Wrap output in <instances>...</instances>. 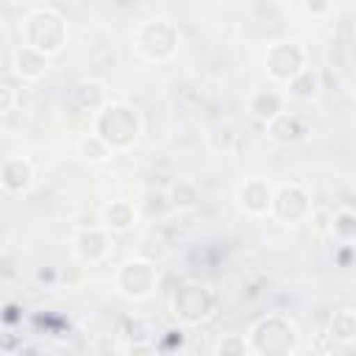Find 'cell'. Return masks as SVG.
<instances>
[{"label": "cell", "mask_w": 356, "mask_h": 356, "mask_svg": "<svg viewBox=\"0 0 356 356\" xmlns=\"http://www.w3.org/2000/svg\"><path fill=\"white\" fill-rule=\"evenodd\" d=\"M19 348H22L19 334H14V331L6 325V331L0 334V350H19Z\"/></svg>", "instance_id": "cell-32"}, {"label": "cell", "mask_w": 356, "mask_h": 356, "mask_svg": "<svg viewBox=\"0 0 356 356\" xmlns=\"http://www.w3.org/2000/svg\"><path fill=\"white\" fill-rule=\"evenodd\" d=\"M70 28L58 8L53 6H36L22 19V42L44 56H58L67 47Z\"/></svg>", "instance_id": "cell-2"}, {"label": "cell", "mask_w": 356, "mask_h": 356, "mask_svg": "<svg viewBox=\"0 0 356 356\" xmlns=\"http://www.w3.org/2000/svg\"><path fill=\"white\" fill-rule=\"evenodd\" d=\"M303 11L312 17H325L331 11V0H303Z\"/></svg>", "instance_id": "cell-31"}, {"label": "cell", "mask_w": 356, "mask_h": 356, "mask_svg": "<svg viewBox=\"0 0 356 356\" xmlns=\"http://www.w3.org/2000/svg\"><path fill=\"white\" fill-rule=\"evenodd\" d=\"M136 217H139L136 206H134L131 200L117 197V200H108V203L103 206V211H100V225H106L111 234H125V231H131V228L136 225Z\"/></svg>", "instance_id": "cell-14"}, {"label": "cell", "mask_w": 356, "mask_h": 356, "mask_svg": "<svg viewBox=\"0 0 356 356\" xmlns=\"http://www.w3.org/2000/svg\"><path fill=\"white\" fill-rule=\"evenodd\" d=\"M145 211L147 217H164L170 209V200H167V192H159V189H150L145 192Z\"/></svg>", "instance_id": "cell-26"}, {"label": "cell", "mask_w": 356, "mask_h": 356, "mask_svg": "<svg viewBox=\"0 0 356 356\" xmlns=\"http://www.w3.org/2000/svg\"><path fill=\"white\" fill-rule=\"evenodd\" d=\"M261 64H264V72H267L270 81L286 83L289 78H295L309 64V53L295 39H278V42H270L267 44Z\"/></svg>", "instance_id": "cell-8"}, {"label": "cell", "mask_w": 356, "mask_h": 356, "mask_svg": "<svg viewBox=\"0 0 356 356\" xmlns=\"http://www.w3.org/2000/svg\"><path fill=\"white\" fill-rule=\"evenodd\" d=\"M139 256L142 259H150V261H161L167 256V242L161 234H147L142 242H139Z\"/></svg>", "instance_id": "cell-24"}, {"label": "cell", "mask_w": 356, "mask_h": 356, "mask_svg": "<svg viewBox=\"0 0 356 356\" xmlns=\"http://www.w3.org/2000/svg\"><path fill=\"white\" fill-rule=\"evenodd\" d=\"M164 192H167V200H170V209L172 211H192L200 203L197 184L195 181H186V178H172Z\"/></svg>", "instance_id": "cell-18"}, {"label": "cell", "mask_w": 356, "mask_h": 356, "mask_svg": "<svg viewBox=\"0 0 356 356\" xmlns=\"http://www.w3.org/2000/svg\"><path fill=\"white\" fill-rule=\"evenodd\" d=\"M0 186L11 195H22L33 186V164L25 156H8L0 161Z\"/></svg>", "instance_id": "cell-12"}, {"label": "cell", "mask_w": 356, "mask_h": 356, "mask_svg": "<svg viewBox=\"0 0 356 356\" xmlns=\"http://www.w3.org/2000/svg\"><path fill=\"white\" fill-rule=\"evenodd\" d=\"M19 278V256L6 250L0 253V281H14Z\"/></svg>", "instance_id": "cell-27"}, {"label": "cell", "mask_w": 356, "mask_h": 356, "mask_svg": "<svg viewBox=\"0 0 356 356\" xmlns=\"http://www.w3.org/2000/svg\"><path fill=\"white\" fill-rule=\"evenodd\" d=\"M47 70H50V56L39 53V50H33V47H28V44L17 47L14 56H11V72H14L19 81L33 83V81L44 78Z\"/></svg>", "instance_id": "cell-13"}, {"label": "cell", "mask_w": 356, "mask_h": 356, "mask_svg": "<svg viewBox=\"0 0 356 356\" xmlns=\"http://www.w3.org/2000/svg\"><path fill=\"white\" fill-rule=\"evenodd\" d=\"M156 350H178L184 348V328H167L159 342H153Z\"/></svg>", "instance_id": "cell-28"}, {"label": "cell", "mask_w": 356, "mask_h": 356, "mask_svg": "<svg viewBox=\"0 0 356 356\" xmlns=\"http://www.w3.org/2000/svg\"><path fill=\"white\" fill-rule=\"evenodd\" d=\"M337 261H339L342 267H348V264H350V245H342V250L337 253Z\"/></svg>", "instance_id": "cell-34"}, {"label": "cell", "mask_w": 356, "mask_h": 356, "mask_svg": "<svg viewBox=\"0 0 356 356\" xmlns=\"http://www.w3.org/2000/svg\"><path fill=\"white\" fill-rule=\"evenodd\" d=\"M19 320H22V309H19L17 303H6V306H0V323H3V325L14 328Z\"/></svg>", "instance_id": "cell-30"}, {"label": "cell", "mask_w": 356, "mask_h": 356, "mask_svg": "<svg viewBox=\"0 0 356 356\" xmlns=\"http://www.w3.org/2000/svg\"><path fill=\"white\" fill-rule=\"evenodd\" d=\"M111 245H114V234L95 222V225H78L72 231V253L81 264H100L108 253H111Z\"/></svg>", "instance_id": "cell-9"}, {"label": "cell", "mask_w": 356, "mask_h": 356, "mask_svg": "<svg viewBox=\"0 0 356 356\" xmlns=\"http://www.w3.org/2000/svg\"><path fill=\"white\" fill-rule=\"evenodd\" d=\"M95 350H97V353H103V350H111V353H114V350H122V345H117L114 339H106V337H103V339L95 345Z\"/></svg>", "instance_id": "cell-33"}, {"label": "cell", "mask_w": 356, "mask_h": 356, "mask_svg": "<svg viewBox=\"0 0 356 356\" xmlns=\"http://www.w3.org/2000/svg\"><path fill=\"white\" fill-rule=\"evenodd\" d=\"M234 142H236V128L228 125V122H217V125L209 128V134H206V145H209L211 153H222V156H225V153H231Z\"/></svg>", "instance_id": "cell-23"}, {"label": "cell", "mask_w": 356, "mask_h": 356, "mask_svg": "<svg viewBox=\"0 0 356 356\" xmlns=\"http://www.w3.org/2000/svg\"><path fill=\"white\" fill-rule=\"evenodd\" d=\"M214 353L217 356H245V353H250V348H248V339L242 334H225L214 345Z\"/></svg>", "instance_id": "cell-25"}, {"label": "cell", "mask_w": 356, "mask_h": 356, "mask_svg": "<svg viewBox=\"0 0 356 356\" xmlns=\"http://www.w3.org/2000/svg\"><path fill=\"white\" fill-rule=\"evenodd\" d=\"M286 95L292 97V100H314L317 95H320V89H323V78H320V72L314 70V67H303L295 78H289L286 83Z\"/></svg>", "instance_id": "cell-16"}, {"label": "cell", "mask_w": 356, "mask_h": 356, "mask_svg": "<svg viewBox=\"0 0 356 356\" xmlns=\"http://www.w3.org/2000/svg\"><path fill=\"white\" fill-rule=\"evenodd\" d=\"M14 106H17V92H14L11 83H6L3 75H0V114H8Z\"/></svg>", "instance_id": "cell-29"}, {"label": "cell", "mask_w": 356, "mask_h": 356, "mask_svg": "<svg viewBox=\"0 0 356 356\" xmlns=\"http://www.w3.org/2000/svg\"><path fill=\"white\" fill-rule=\"evenodd\" d=\"M328 228H331V236H334L339 245H350V242L356 239V214H353V209L339 206V209L331 214Z\"/></svg>", "instance_id": "cell-21"}, {"label": "cell", "mask_w": 356, "mask_h": 356, "mask_svg": "<svg viewBox=\"0 0 356 356\" xmlns=\"http://www.w3.org/2000/svg\"><path fill=\"white\" fill-rule=\"evenodd\" d=\"M264 128H267V139L284 147L298 145L309 136V122L300 114H289V111H278L273 120L264 122Z\"/></svg>", "instance_id": "cell-11"}, {"label": "cell", "mask_w": 356, "mask_h": 356, "mask_svg": "<svg viewBox=\"0 0 356 356\" xmlns=\"http://www.w3.org/2000/svg\"><path fill=\"white\" fill-rule=\"evenodd\" d=\"M248 108H250V114H253L256 120L267 122V120H273L278 111H284V95H278V92H273V89H261V92H256V95L250 97Z\"/></svg>", "instance_id": "cell-19"}, {"label": "cell", "mask_w": 356, "mask_h": 356, "mask_svg": "<svg viewBox=\"0 0 356 356\" xmlns=\"http://www.w3.org/2000/svg\"><path fill=\"white\" fill-rule=\"evenodd\" d=\"M298 345H300L298 325L281 312H270L259 317L248 331V348L250 353L259 356H292Z\"/></svg>", "instance_id": "cell-3"}, {"label": "cell", "mask_w": 356, "mask_h": 356, "mask_svg": "<svg viewBox=\"0 0 356 356\" xmlns=\"http://www.w3.org/2000/svg\"><path fill=\"white\" fill-rule=\"evenodd\" d=\"M106 100H108L106 86H103L100 81H95V78H81V81L72 86V103H75L81 111H92V114H95Z\"/></svg>", "instance_id": "cell-17"}, {"label": "cell", "mask_w": 356, "mask_h": 356, "mask_svg": "<svg viewBox=\"0 0 356 356\" xmlns=\"http://www.w3.org/2000/svg\"><path fill=\"white\" fill-rule=\"evenodd\" d=\"M312 192L298 184V181H286L273 186V200H270V217H275L281 225H303L312 220Z\"/></svg>", "instance_id": "cell-6"}, {"label": "cell", "mask_w": 356, "mask_h": 356, "mask_svg": "<svg viewBox=\"0 0 356 356\" xmlns=\"http://www.w3.org/2000/svg\"><path fill=\"white\" fill-rule=\"evenodd\" d=\"M328 339L334 345H342V348H350L353 339H356V312L350 306H342L331 314L328 320V328H325Z\"/></svg>", "instance_id": "cell-15"}, {"label": "cell", "mask_w": 356, "mask_h": 356, "mask_svg": "<svg viewBox=\"0 0 356 356\" xmlns=\"http://www.w3.org/2000/svg\"><path fill=\"white\" fill-rule=\"evenodd\" d=\"M178 44H181L178 25L164 19V17L145 19L134 31V50L147 64H167V61H172L175 53H178Z\"/></svg>", "instance_id": "cell-4"}, {"label": "cell", "mask_w": 356, "mask_h": 356, "mask_svg": "<svg viewBox=\"0 0 356 356\" xmlns=\"http://www.w3.org/2000/svg\"><path fill=\"white\" fill-rule=\"evenodd\" d=\"M273 200V184L264 175H248L236 186V206L250 217H267Z\"/></svg>", "instance_id": "cell-10"}, {"label": "cell", "mask_w": 356, "mask_h": 356, "mask_svg": "<svg viewBox=\"0 0 356 356\" xmlns=\"http://www.w3.org/2000/svg\"><path fill=\"white\" fill-rule=\"evenodd\" d=\"M145 131V120L139 108L122 100H106L92 117V134H97L111 153H128L139 142Z\"/></svg>", "instance_id": "cell-1"}, {"label": "cell", "mask_w": 356, "mask_h": 356, "mask_svg": "<svg viewBox=\"0 0 356 356\" xmlns=\"http://www.w3.org/2000/svg\"><path fill=\"white\" fill-rule=\"evenodd\" d=\"M114 337L125 345H134V342H147L150 339V328L142 317H134V314H125L117 320V328H114Z\"/></svg>", "instance_id": "cell-20"}, {"label": "cell", "mask_w": 356, "mask_h": 356, "mask_svg": "<svg viewBox=\"0 0 356 356\" xmlns=\"http://www.w3.org/2000/svg\"><path fill=\"white\" fill-rule=\"evenodd\" d=\"M170 309L175 314V320L181 325H203L214 309H217V298L214 292L200 284V281H184L172 289L170 295Z\"/></svg>", "instance_id": "cell-5"}, {"label": "cell", "mask_w": 356, "mask_h": 356, "mask_svg": "<svg viewBox=\"0 0 356 356\" xmlns=\"http://www.w3.org/2000/svg\"><path fill=\"white\" fill-rule=\"evenodd\" d=\"M114 289L125 300H147L159 289V267L150 259H128L114 273Z\"/></svg>", "instance_id": "cell-7"}, {"label": "cell", "mask_w": 356, "mask_h": 356, "mask_svg": "<svg viewBox=\"0 0 356 356\" xmlns=\"http://www.w3.org/2000/svg\"><path fill=\"white\" fill-rule=\"evenodd\" d=\"M78 156L86 161V164H106L114 153L108 150V145L97 136V134H83L78 139Z\"/></svg>", "instance_id": "cell-22"}]
</instances>
